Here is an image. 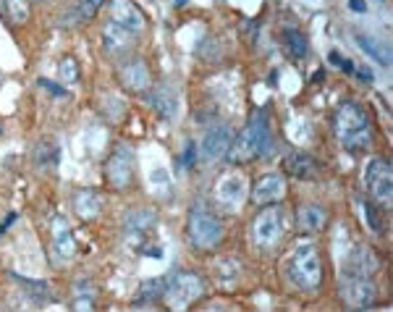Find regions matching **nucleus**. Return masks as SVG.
<instances>
[{
  "label": "nucleus",
  "instance_id": "23",
  "mask_svg": "<svg viewBox=\"0 0 393 312\" xmlns=\"http://www.w3.org/2000/svg\"><path fill=\"white\" fill-rule=\"evenodd\" d=\"M357 45L365 50L373 61H377L380 66H388L391 64V55H388V47L380 45L377 40H373V37H367V35H357Z\"/></svg>",
  "mask_w": 393,
  "mask_h": 312
},
{
  "label": "nucleus",
  "instance_id": "32",
  "mask_svg": "<svg viewBox=\"0 0 393 312\" xmlns=\"http://www.w3.org/2000/svg\"><path fill=\"white\" fill-rule=\"evenodd\" d=\"M194 157H197V145L189 142V145H186V152H183V163H186V168H192L194 165Z\"/></svg>",
  "mask_w": 393,
  "mask_h": 312
},
{
  "label": "nucleus",
  "instance_id": "15",
  "mask_svg": "<svg viewBox=\"0 0 393 312\" xmlns=\"http://www.w3.org/2000/svg\"><path fill=\"white\" fill-rule=\"evenodd\" d=\"M150 108L155 110L160 119L171 121L176 119V113H179V97H176V92L163 84V87H155V90H150Z\"/></svg>",
  "mask_w": 393,
  "mask_h": 312
},
{
  "label": "nucleus",
  "instance_id": "1",
  "mask_svg": "<svg viewBox=\"0 0 393 312\" xmlns=\"http://www.w3.org/2000/svg\"><path fill=\"white\" fill-rule=\"evenodd\" d=\"M336 137L346 150H367L373 142L370 116L359 102H344L336 113Z\"/></svg>",
  "mask_w": 393,
  "mask_h": 312
},
{
  "label": "nucleus",
  "instance_id": "17",
  "mask_svg": "<svg viewBox=\"0 0 393 312\" xmlns=\"http://www.w3.org/2000/svg\"><path fill=\"white\" fill-rule=\"evenodd\" d=\"M377 270V260L370 249L359 247L351 252L349 257V265L344 270V275H359V278H373V273Z\"/></svg>",
  "mask_w": 393,
  "mask_h": 312
},
{
  "label": "nucleus",
  "instance_id": "18",
  "mask_svg": "<svg viewBox=\"0 0 393 312\" xmlns=\"http://www.w3.org/2000/svg\"><path fill=\"white\" fill-rule=\"evenodd\" d=\"M32 160H35L37 171H55L58 168V160H61V147L55 139H40L32 152Z\"/></svg>",
  "mask_w": 393,
  "mask_h": 312
},
{
  "label": "nucleus",
  "instance_id": "4",
  "mask_svg": "<svg viewBox=\"0 0 393 312\" xmlns=\"http://www.w3.org/2000/svg\"><path fill=\"white\" fill-rule=\"evenodd\" d=\"M284 231H286V215L273 202V208L262 210L255 218V223H252V241L260 249H273L284 239Z\"/></svg>",
  "mask_w": 393,
  "mask_h": 312
},
{
  "label": "nucleus",
  "instance_id": "11",
  "mask_svg": "<svg viewBox=\"0 0 393 312\" xmlns=\"http://www.w3.org/2000/svg\"><path fill=\"white\" fill-rule=\"evenodd\" d=\"M231 139H234V134H231L229 126H212L210 131H205V137H202V145H200V152L205 160H218V157H223L226 152H229L231 147Z\"/></svg>",
  "mask_w": 393,
  "mask_h": 312
},
{
  "label": "nucleus",
  "instance_id": "24",
  "mask_svg": "<svg viewBox=\"0 0 393 312\" xmlns=\"http://www.w3.org/2000/svg\"><path fill=\"white\" fill-rule=\"evenodd\" d=\"M152 226H155V215L147 210H134L126 218L128 234H145V231H150Z\"/></svg>",
  "mask_w": 393,
  "mask_h": 312
},
{
  "label": "nucleus",
  "instance_id": "28",
  "mask_svg": "<svg viewBox=\"0 0 393 312\" xmlns=\"http://www.w3.org/2000/svg\"><path fill=\"white\" fill-rule=\"evenodd\" d=\"M6 6H8V13H11V18H13L16 24H21V21H27V18H29L27 0H6Z\"/></svg>",
  "mask_w": 393,
  "mask_h": 312
},
{
  "label": "nucleus",
  "instance_id": "27",
  "mask_svg": "<svg viewBox=\"0 0 393 312\" xmlns=\"http://www.w3.org/2000/svg\"><path fill=\"white\" fill-rule=\"evenodd\" d=\"M165 286H168L165 278H150L147 284H142L139 296L142 299H160V296H165Z\"/></svg>",
  "mask_w": 393,
  "mask_h": 312
},
{
  "label": "nucleus",
  "instance_id": "31",
  "mask_svg": "<svg viewBox=\"0 0 393 312\" xmlns=\"http://www.w3.org/2000/svg\"><path fill=\"white\" fill-rule=\"evenodd\" d=\"M150 179H152V184H163V186H171V176H168V171H163L160 165L150 171Z\"/></svg>",
  "mask_w": 393,
  "mask_h": 312
},
{
  "label": "nucleus",
  "instance_id": "25",
  "mask_svg": "<svg viewBox=\"0 0 393 312\" xmlns=\"http://www.w3.org/2000/svg\"><path fill=\"white\" fill-rule=\"evenodd\" d=\"M286 47H289V53L294 58H304L310 53V42H307V37L302 32H286Z\"/></svg>",
  "mask_w": 393,
  "mask_h": 312
},
{
  "label": "nucleus",
  "instance_id": "37",
  "mask_svg": "<svg viewBox=\"0 0 393 312\" xmlns=\"http://www.w3.org/2000/svg\"><path fill=\"white\" fill-rule=\"evenodd\" d=\"M0 131H3V126H0Z\"/></svg>",
  "mask_w": 393,
  "mask_h": 312
},
{
  "label": "nucleus",
  "instance_id": "2",
  "mask_svg": "<svg viewBox=\"0 0 393 312\" xmlns=\"http://www.w3.org/2000/svg\"><path fill=\"white\" fill-rule=\"evenodd\" d=\"M270 147V124H267L265 110H257L255 116L249 119V124L244 126V131L236 137V142H231L226 155L234 163H249L265 152Z\"/></svg>",
  "mask_w": 393,
  "mask_h": 312
},
{
  "label": "nucleus",
  "instance_id": "26",
  "mask_svg": "<svg viewBox=\"0 0 393 312\" xmlns=\"http://www.w3.org/2000/svg\"><path fill=\"white\" fill-rule=\"evenodd\" d=\"M102 3H105V0H79V6L73 8L71 18L73 21H90V18H95V13L100 11Z\"/></svg>",
  "mask_w": 393,
  "mask_h": 312
},
{
  "label": "nucleus",
  "instance_id": "10",
  "mask_svg": "<svg viewBox=\"0 0 393 312\" xmlns=\"http://www.w3.org/2000/svg\"><path fill=\"white\" fill-rule=\"evenodd\" d=\"M244 197H247V181H244V176H238V174H226L218 181V186H215V200H218V205L220 208H226V210L241 208Z\"/></svg>",
  "mask_w": 393,
  "mask_h": 312
},
{
  "label": "nucleus",
  "instance_id": "19",
  "mask_svg": "<svg viewBox=\"0 0 393 312\" xmlns=\"http://www.w3.org/2000/svg\"><path fill=\"white\" fill-rule=\"evenodd\" d=\"M73 210L84 220L97 218L102 210V197L97 192H92V189H79V192L73 194Z\"/></svg>",
  "mask_w": 393,
  "mask_h": 312
},
{
  "label": "nucleus",
  "instance_id": "13",
  "mask_svg": "<svg viewBox=\"0 0 393 312\" xmlns=\"http://www.w3.org/2000/svg\"><path fill=\"white\" fill-rule=\"evenodd\" d=\"M286 194V179L281 174H267L255 184L252 189V200L260 205H273Z\"/></svg>",
  "mask_w": 393,
  "mask_h": 312
},
{
  "label": "nucleus",
  "instance_id": "16",
  "mask_svg": "<svg viewBox=\"0 0 393 312\" xmlns=\"http://www.w3.org/2000/svg\"><path fill=\"white\" fill-rule=\"evenodd\" d=\"M119 73H121L123 87H128V90H134V92L150 90V68H147L145 61L134 58V61H128V64L121 66Z\"/></svg>",
  "mask_w": 393,
  "mask_h": 312
},
{
  "label": "nucleus",
  "instance_id": "12",
  "mask_svg": "<svg viewBox=\"0 0 393 312\" xmlns=\"http://www.w3.org/2000/svg\"><path fill=\"white\" fill-rule=\"evenodd\" d=\"M110 16H113V24L128 29L131 35H139V32L145 29V13H142L131 0H113Z\"/></svg>",
  "mask_w": 393,
  "mask_h": 312
},
{
  "label": "nucleus",
  "instance_id": "22",
  "mask_svg": "<svg viewBox=\"0 0 393 312\" xmlns=\"http://www.w3.org/2000/svg\"><path fill=\"white\" fill-rule=\"evenodd\" d=\"M325 220L328 218H325V210H322L320 205H307V208L299 210V226L304 231H322Z\"/></svg>",
  "mask_w": 393,
  "mask_h": 312
},
{
  "label": "nucleus",
  "instance_id": "34",
  "mask_svg": "<svg viewBox=\"0 0 393 312\" xmlns=\"http://www.w3.org/2000/svg\"><path fill=\"white\" fill-rule=\"evenodd\" d=\"M351 73H354L357 79H362V82H367V84L373 82V73L367 71V68H362V66H359V68H354V71H351Z\"/></svg>",
  "mask_w": 393,
  "mask_h": 312
},
{
  "label": "nucleus",
  "instance_id": "36",
  "mask_svg": "<svg viewBox=\"0 0 393 312\" xmlns=\"http://www.w3.org/2000/svg\"><path fill=\"white\" fill-rule=\"evenodd\" d=\"M176 6H186V0H176Z\"/></svg>",
  "mask_w": 393,
  "mask_h": 312
},
{
  "label": "nucleus",
  "instance_id": "14",
  "mask_svg": "<svg viewBox=\"0 0 393 312\" xmlns=\"http://www.w3.org/2000/svg\"><path fill=\"white\" fill-rule=\"evenodd\" d=\"M73 252H76V244H73V236L68 231V223H66L61 215L53 218V255L58 263H66L71 260Z\"/></svg>",
  "mask_w": 393,
  "mask_h": 312
},
{
  "label": "nucleus",
  "instance_id": "3",
  "mask_svg": "<svg viewBox=\"0 0 393 312\" xmlns=\"http://www.w3.org/2000/svg\"><path fill=\"white\" fill-rule=\"evenodd\" d=\"M291 278L296 281L299 289L304 292H315L322 281V260L320 252L312 241H302L294 249L291 257Z\"/></svg>",
  "mask_w": 393,
  "mask_h": 312
},
{
  "label": "nucleus",
  "instance_id": "20",
  "mask_svg": "<svg viewBox=\"0 0 393 312\" xmlns=\"http://www.w3.org/2000/svg\"><path fill=\"white\" fill-rule=\"evenodd\" d=\"M284 168L294 176V179H302V181L318 179V163H315L310 155H304V152H291V155L286 157Z\"/></svg>",
  "mask_w": 393,
  "mask_h": 312
},
{
  "label": "nucleus",
  "instance_id": "8",
  "mask_svg": "<svg viewBox=\"0 0 393 312\" xmlns=\"http://www.w3.org/2000/svg\"><path fill=\"white\" fill-rule=\"evenodd\" d=\"M105 179L113 189H126L134 179V152L126 145H121L105 163Z\"/></svg>",
  "mask_w": 393,
  "mask_h": 312
},
{
  "label": "nucleus",
  "instance_id": "30",
  "mask_svg": "<svg viewBox=\"0 0 393 312\" xmlns=\"http://www.w3.org/2000/svg\"><path fill=\"white\" fill-rule=\"evenodd\" d=\"M328 61H330V64H333V66H339L341 71H346V73L354 71V66H351V61H346V58H344V55H341L339 50H330Z\"/></svg>",
  "mask_w": 393,
  "mask_h": 312
},
{
  "label": "nucleus",
  "instance_id": "5",
  "mask_svg": "<svg viewBox=\"0 0 393 312\" xmlns=\"http://www.w3.org/2000/svg\"><path fill=\"white\" fill-rule=\"evenodd\" d=\"M223 236V223L218 220V215H212L205 208H194L189 215V239L194 247L200 249H212Z\"/></svg>",
  "mask_w": 393,
  "mask_h": 312
},
{
  "label": "nucleus",
  "instance_id": "7",
  "mask_svg": "<svg viewBox=\"0 0 393 312\" xmlns=\"http://www.w3.org/2000/svg\"><path fill=\"white\" fill-rule=\"evenodd\" d=\"M365 186L377 202H391L393 197V174L385 157H373L365 171Z\"/></svg>",
  "mask_w": 393,
  "mask_h": 312
},
{
  "label": "nucleus",
  "instance_id": "21",
  "mask_svg": "<svg viewBox=\"0 0 393 312\" xmlns=\"http://www.w3.org/2000/svg\"><path fill=\"white\" fill-rule=\"evenodd\" d=\"M131 40H134V35H131L128 29L113 24V21H110L108 27H105V32H102V42H105V47H108L110 53H119V50L131 47Z\"/></svg>",
  "mask_w": 393,
  "mask_h": 312
},
{
  "label": "nucleus",
  "instance_id": "35",
  "mask_svg": "<svg viewBox=\"0 0 393 312\" xmlns=\"http://www.w3.org/2000/svg\"><path fill=\"white\" fill-rule=\"evenodd\" d=\"M349 8L357 11V13H365V11H367V3H365V0H349Z\"/></svg>",
  "mask_w": 393,
  "mask_h": 312
},
{
  "label": "nucleus",
  "instance_id": "29",
  "mask_svg": "<svg viewBox=\"0 0 393 312\" xmlns=\"http://www.w3.org/2000/svg\"><path fill=\"white\" fill-rule=\"evenodd\" d=\"M61 79H64V84L79 82V64L73 58H64V64H61Z\"/></svg>",
  "mask_w": 393,
  "mask_h": 312
},
{
  "label": "nucleus",
  "instance_id": "9",
  "mask_svg": "<svg viewBox=\"0 0 393 312\" xmlns=\"http://www.w3.org/2000/svg\"><path fill=\"white\" fill-rule=\"evenodd\" d=\"M344 299L349 307H370L377 296V286L373 278H359V275H344Z\"/></svg>",
  "mask_w": 393,
  "mask_h": 312
},
{
  "label": "nucleus",
  "instance_id": "33",
  "mask_svg": "<svg viewBox=\"0 0 393 312\" xmlns=\"http://www.w3.org/2000/svg\"><path fill=\"white\" fill-rule=\"evenodd\" d=\"M40 87H45V90H50L53 95H66L64 87H58V84L50 82V79H40Z\"/></svg>",
  "mask_w": 393,
  "mask_h": 312
},
{
  "label": "nucleus",
  "instance_id": "6",
  "mask_svg": "<svg viewBox=\"0 0 393 312\" xmlns=\"http://www.w3.org/2000/svg\"><path fill=\"white\" fill-rule=\"evenodd\" d=\"M202 292H205V284L197 273H176L165 286V296L174 310H183L194 304L202 296Z\"/></svg>",
  "mask_w": 393,
  "mask_h": 312
}]
</instances>
